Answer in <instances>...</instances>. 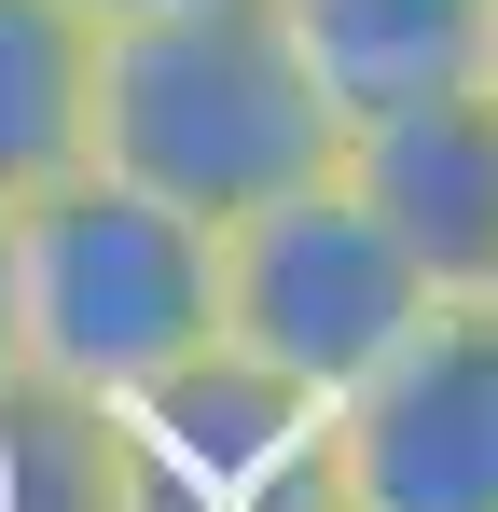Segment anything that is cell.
Segmentation results:
<instances>
[{
  "label": "cell",
  "mask_w": 498,
  "mask_h": 512,
  "mask_svg": "<svg viewBox=\"0 0 498 512\" xmlns=\"http://www.w3.org/2000/svg\"><path fill=\"white\" fill-rule=\"evenodd\" d=\"M346 153V111L319 97V70L291 56L277 0H180V14H125L97 28V167L236 222L263 194L319 180Z\"/></svg>",
  "instance_id": "6da1fadb"
},
{
  "label": "cell",
  "mask_w": 498,
  "mask_h": 512,
  "mask_svg": "<svg viewBox=\"0 0 498 512\" xmlns=\"http://www.w3.org/2000/svg\"><path fill=\"white\" fill-rule=\"evenodd\" d=\"M319 499L332 512H498V305L429 291L360 388L319 402Z\"/></svg>",
  "instance_id": "277c9868"
},
{
  "label": "cell",
  "mask_w": 498,
  "mask_h": 512,
  "mask_svg": "<svg viewBox=\"0 0 498 512\" xmlns=\"http://www.w3.org/2000/svg\"><path fill=\"white\" fill-rule=\"evenodd\" d=\"M305 512H332V499H305Z\"/></svg>",
  "instance_id": "7c38bea8"
},
{
  "label": "cell",
  "mask_w": 498,
  "mask_h": 512,
  "mask_svg": "<svg viewBox=\"0 0 498 512\" xmlns=\"http://www.w3.org/2000/svg\"><path fill=\"white\" fill-rule=\"evenodd\" d=\"M208 222L83 153L70 180L0 208V360L70 388V402H139L153 374L208 360Z\"/></svg>",
  "instance_id": "7a4b0ae2"
},
{
  "label": "cell",
  "mask_w": 498,
  "mask_h": 512,
  "mask_svg": "<svg viewBox=\"0 0 498 512\" xmlns=\"http://www.w3.org/2000/svg\"><path fill=\"white\" fill-rule=\"evenodd\" d=\"M277 28H291V56L319 70V97L346 125L485 70V0H277Z\"/></svg>",
  "instance_id": "8992f818"
},
{
  "label": "cell",
  "mask_w": 498,
  "mask_h": 512,
  "mask_svg": "<svg viewBox=\"0 0 498 512\" xmlns=\"http://www.w3.org/2000/svg\"><path fill=\"white\" fill-rule=\"evenodd\" d=\"M332 180L402 236V263L429 291H485L498 277V97L485 84H443L402 97V111H360Z\"/></svg>",
  "instance_id": "5b68a950"
},
{
  "label": "cell",
  "mask_w": 498,
  "mask_h": 512,
  "mask_svg": "<svg viewBox=\"0 0 498 512\" xmlns=\"http://www.w3.org/2000/svg\"><path fill=\"white\" fill-rule=\"evenodd\" d=\"M471 84H485V97H498V0H485V70H471Z\"/></svg>",
  "instance_id": "30bf717a"
},
{
  "label": "cell",
  "mask_w": 498,
  "mask_h": 512,
  "mask_svg": "<svg viewBox=\"0 0 498 512\" xmlns=\"http://www.w3.org/2000/svg\"><path fill=\"white\" fill-rule=\"evenodd\" d=\"M97 153V14L83 0H0V208Z\"/></svg>",
  "instance_id": "52a82bcc"
},
{
  "label": "cell",
  "mask_w": 498,
  "mask_h": 512,
  "mask_svg": "<svg viewBox=\"0 0 498 512\" xmlns=\"http://www.w3.org/2000/svg\"><path fill=\"white\" fill-rule=\"evenodd\" d=\"M0 512H14V499H0Z\"/></svg>",
  "instance_id": "4fadbf2b"
},
{
  "label": "cell",
  "mask_w": 498,
  "mask_h": 512,
  "mask_svg": "<svg viewBox=\"0 0 498 512\" xmlns=\"http://www.w3.org/2000/svg\"><path fill=\"white\" fill-rule=\"evenodd\" d=\"M485 305H498V277H485Z\"/></svg>",
  "instance_id": "8fae6325"
},
{
  "label": "cell",
  "mask_w": 498,
  "mask_h": 512,
  "mask_svg": "<svg viewBox=\"0 0 498 512\" xmlns=\"http://www.w3.org/2000/svg\"><path fill=\"white\" fill-rule=\"evenodd\" d=\"M208 305H222V346H236L249 374L332 402V388H360L429 319V277L319 167V180H291V194H263V208H236V222H208Z\"/></svg>",
  "instance_id": "3957f363"
},
{
  "label": "cell",
  "mask_w": 498,
  "mask_h": 512,
  "mask_svg": "<svg viewBox=\"0 0 498 512\" xmlns=\"http://www.w3.org/2000/svg\"><path fill=\"white\" fill-rule=\"evenodd\" d=\"M0 499H14V512H153V499H139L125 416L42 388V374H14V360H0Z\"/></svg>",
  "instance_id": "ba28073f"
},
{
  "label": "cell",
  "mask_w": 498,
  "mask_h": 512,
  "mask_svg": "<svg viewBox=\"0 0 498 512\" xmlns=\"http://www.w3.org/2000/svg\"><path fill=\"white\" fill-rule=\"evenodd\" d=\"M83 14H97V28H125V14H180V0H83Z\"/></svg>",
  "instance_id": "9c48e42d"
}]
</instances>
